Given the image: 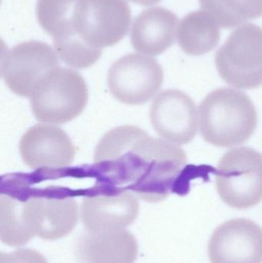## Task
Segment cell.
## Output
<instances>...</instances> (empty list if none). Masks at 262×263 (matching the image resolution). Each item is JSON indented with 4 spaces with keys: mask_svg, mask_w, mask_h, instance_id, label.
Wrapping results in <instances>:
<instances>
[{
    "mask_svg": "<svg viewBox=\"0 0 262 263\" xmlns=\"http://www.w3.org/2000/svg\"><path fill=\"white\" fill-rule=\"evenodd\" d=\"M149 117L157 134L172 143H189L198 131L195 103L178 89L160 92L152 102Z\"/></svg>",
    "mask_w": 262,
    "mask_h": 263,
    "instance_id": "11",
    "label": "cell"
},
{
    "mask_svg": "<svg viewBox=\"0 0 262 263\" xmlns=\"http://www.w3.org/2000/svg\"><path fill=\"white\" fill-rule=\"evenodd\" d=\"M24 163L32 170H58L69 166L75 148L66 132L58 126L38 124L28 129L19 142Z\"/></svg>",
    "mask_w": 262,
    "mask_h": 263,
    "instance_id": "13",
    "label": "cell"
},
{
    "mask_svg": "<svg viewBox=\"0 0 262 263\" xmlns=\"http://www.w3.org/2000/svg\"><path fill=\"white\" fill-rule=\"evenodd\" d=\"M178 18L166 8H149L137 15L132 23L131 43L145 55H158L175 43Z\"/></svg>",
    "mask_w": 262,
    "mask_h": 263,
    "instance_id": "16",
    "label": "cell"
},
{
    "mask_svg": "<svg viewBox=\"0 0 262 263\" xmlns=\"http://www.w3.org/2000/svg\"><path fill=\"white\" fill-rule=\"evenodd\" d=\"M78 220V206L64 193H36L26 197L8 196L1 209V223L8 239L17 247L34 236L55 240L71 233Z\"/></svg>",
    "mask_w": 262,
    "mask_h": 263,
    "instance_id": "2",
    "label": "cell"
},
{
    "mask_svg": "<svg viewBox=\"0 0 262 263\" xmlns=\"http://www.w3.org/2000/svg\"><path fill=\"white\" fill-rule=\"evenodd\" d=\"M79 0H37L38 24L53 41L58 58L75 69H86L95 64L102 50L86 45L75 32L74 18Z\"/></svg>",
    "mask_w": 262,
    "mask_h": 263,
    "instance_id": "7",
    "label": "cell"
},
{
    "mask_svg": "<svg viewBox=\"0 0 262 263\" xmlns=\"http://www.w3.org/2000/svg\"><path fill=\"white\" fill-rule=\"evenodd\" d=\"M215 186L223 202L247 210L262 200V154L249 147L228 151L220 159Z\"/></svg>",
    "mask_w": 262,
    "mask_h": 263,
    "instance_id": "5",
    "label": "cell"
},
{
    "mask_svg": "<svg viewBox=\"0 0 262 263\" xmlns=\"http://www.w3.org/2000/svg\"><path fill=\"white\" fill-rule=\"evenodd\" d=\"M88 87L77 71L58 67L38 85L30 97L32 114L38 121L64 124L84 110Z\"/></svg>",
    "mask_w": 262,
    "mask_h": 263,
    "instance_id": "4",
    "label": "cell"
},
{
    "mask_svg": "<svg viewBox=\"0 0 262 263\" xmlns=\"http://www.w3.org/2000/svg\"><path fill=\"white\" fill-rule=\"evenodd\" d=\"M94 162L117 190L132 192L146 202L189 192L179 184L188 165L184 150L136 126H118L105 134L95 148Z\"/></svg>",
    "mask_w": 262,
    "mask_h": 263,
    "instance_id": "1",
    "label": "cell"
},
{
    "mask_svg": "<svg viewBox=\"0 0 262 263\" xmlns=\"http://www.w3.org/2000/svg\"><path fill=\"white\" fill-rule=\"evenodd\" d=\"M164 72L152 57L127 54L112 64L107 83L114 97L121 103L141 105L155 97L161 88Z\"/></svg>",
    "mask_w": 262,
    "mask_h": 263,
    "instance_id": "10",
    "label": "cell"
},
{
    "mask_svg": "<svg viewBox=\"0 0 262 263\" xmlns=\"http://www.w3.org/2000/svg\"><path fill=\"white\" fill-rule=\"evenodd\" d=\"M0 263H48L46 258L36 250L23 249L13 253H2Z\"/></svg>",
    "mask_w": 262,
    "mask_h": 263,
    "instance_id": "19",
    "label": "cell"
},
{
    "mask_svg": "<svg viewBox=\"0 0 262 263\" xmlns=\"http://www.w3.org/2000/svg\"><path fill=\"white\" fill-rule=\"evenodd\" d=\"M75 253L79 263H134L138 243L124 229L87 231L77 241Z\"/></svg>",
    "mask_w": 262,
    "mask_h": 263,
    "instance_id": "15",
    "label": "cell"
},
{
    "mask_svg": "<svg viewBox=\"0 0 262 263\" xmlns=\"http://www.w3.org/2000/svg\"><path fill=\"white\" fill-rule=\"evenodd\" d=\"M219 27L233 29L262 16V0H198Z\"/></svg>",
    "mask_w": 262,
    "mask_h": 263,
    "instance_id": "18",
    "label": "cell"
},
{
    "mask_svg": "<svg viewBox=\"0 0 262 263\" xmlns=\"http://www.w3.org/2000/svg\"><path fill=\"white\" fill-rule=\"evenodd\" d=\"M215 66L233 87L253 89L262 85V28L249 23L229 35L218 49Z\"/></svg>",
    "mask_w": 262,
    "mask_h": 263,
    "instance_id": "6",
    "label": "cell"
},
{
    "mask_svg": "<svg viewBox=\"0 0 262 263\" xmlns=\"http://www.w3.org/2000/svg\"><path fill=\"white\" fill-rule=\"evenodd\" d=\"M130 1L143 6H149L157 4V3H160L162 0H130Z\"/></svg>",
    "mask_w": 262,
    "mask_h": 263,
    "instance_id": "20",
    "label": "cell"
},
{
    "mask_svg": "<svg viewBox=\"0 0 262 263\" xmlns=\"http://www.w3.org/2000/svg\"><path fill=\"white\" fill-rule=\"evenodd\" d=\"M200 133L206 142L230 148L244 143L255 133L258 115L247 94L220 88L206 96L198 107Z\"/></svg>",
    "mask_w": 262,
    "mask_h": 263,
    "instance_id": "3",
    "label": "cell"
},
{
    "mask_svg": "<svg viewBox=\"0 0 262 263\" xmlns=\"http://www.w3.org/2000/svg\"><path fill=\"white\" fill-rule=\"evenodd\" d=\"M132 20L126 0H79L75 11V32L86 44L102 50L119 43Z\"/></svg>",
    "mask_w": 262,
    "mask_h": 263,
    "instance_id": "8",
    "label": "cell"
},
{
    "mask_svg": "<svg viewBox=\"0 0 262 263\" xmlns=\"http://www.w3.org/2000/svg\"><path fill=\"white\" fill-rule=\"evenodd\" d=\"M208 251L212 263H262V229L247 219L228 221L212 233Z\"/></svg>",
    "mask_w": 262,
    "mask_h": 263,
    "instance_id": "12",
    "label": "cell"
},
{
    "mask_svg": "<svg viewBox=\"0 0 262 263\" xmlns=\"http://www.w3.org/2000/svg\"><path fill=\"white\" fill-rule=\"evenodd\" d=\"M138 197L132 192L117 190L86 196L81 206L82 222L87 231L122 230L136 219Z\"/></svg>",
    "mask_w": 262,
    "mask_h": 263,
    "instance_id": "14",
    "label": "cell"
},
{
    "mask_svg": "<svg viewBox=\"0 0 262 263\" xmlns=\"http://www.w3.org/2000/svg\"><path fill=\"white\" fill-rule=\"evenodd\" d=\"M178 43L189 55H201L213 50L220 41L219 26L204 10H196L183 17L178 26Z\"/></svg>",
    "mask_w": 262,
    "mask_h": 263,
    "instance_id": "17",
    "label": "cell"
},
{
    "mask_svg": "<svg viewBox=\"0 0 262 263\" xmlns=\"http://www.w3.org/2000/svg\"><path fill=\"white\" fill-rule=\"evenodd\" d=\"M58 67L56 52L43 42H24L2 55L5 83L12 92L26 98H30L40 83Z\"/></svg>",
    "mask_w": 262,
    "mask_h": 263,
    "instance_id": "9",
    "label": "cell"
}]
</instances>
